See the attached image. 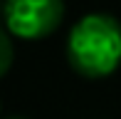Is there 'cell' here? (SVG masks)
Segmentation results:
<instances>
[{
    "mask_svg": "<svg viewBox=\"0 0 121 119\" xmlns=\"http://www.w3.org/2000/svg\"><path fill=\"white\" fill-rule=\"evenodd\" d=\"M13 57H15V47H13V40H10V32L0 27V77L10 69Z\"/></svg>",
    "mask_w": 121,
    "mask_h": 119,
    "instance_id": "3957f363",
    "label": "cell"
},
{
    "mask_svg": "<svg viewBox=\"0 0 121 119\" xmlns=\"http://www.w3.org/2000/svg\"><path fill=\"white\" fill-rule=\"evenodd\" d=\"M0 13H3V5H0Z\"/></svg>",
    "mask_w": 121,
    "mask_h": 119,
    "instance_id": "5b68a950",
    "label": "cell"
},
{
    "mask_svg": "<svg viewBox=\"0 0 121 119\" xmlns=\"http://www.w3.org/2000/svg\"><path fill=\"white\" fill-rule=\"evenodd\" d=\"M67 60L86 79L109 77L121 64V25L114 15L89 13L69 30Z\"/></svg>",
    "mask_w": 121,
    "mask_h": 119,
    "instance_id": "6da1fadb",
    "label": "cell"
},
{
    "mask_svg": "<svg viewBox=\"0 0 121 119\" xmlns=\"http://www.w3.org/2000/svg\"><path fill=\"white\" fill-rule=\"evenodd\" d=\"M5 27L20 40H42L62 25L64 0H5Z\"/></svg>",
    "mask_w": 121,
    "mask_h": 119,
    "instance_id": "7a4b0ae2",
    "label": "cell"
},
{
    "mask_svg": "<svg viewBox=\"0 0 121 119\" xmlns=\"http://www.w3.org/2000/svg\"><path fill=\"white\" fill-rule=\"evenodd\" d=\"M8 119H25V117H8Z\"/></svg>",
    "mask_w": 121,
    "mask_h": 119,
    "instance_id": "277c9868",
    "label": "cell"
}]
</instances>
